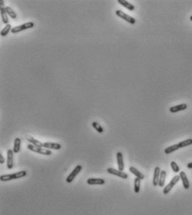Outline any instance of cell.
I'll return each instance as SVG.
<instances>
[{
	"mask_svg": "<svg viewBox=\"0 0 192 215\" xmlns=\"http://www.w3.org/2000/svg\"><path fill=\"white\" fill-rule=\"evenodd\" d=\"M27 176V172L25 170H22V171L15 173H10V174H3L0 177V180L3 182H6V181L14 180V179H18V178H21Z\"/></svg>",
	"mask_w": 192,
	"mask_h": 215,
	"instance_id": "obj_1",
	"label": "cell"
},
{
	"mask_svg": "<svg viewBox=\"0 0 192 215\" xmlns=\"http://www.w3.org/2000/svg\"><path fill=\"white\" fill-rule=\"evenodd\" d=\"M28 148L31 150V151L35 152L37 153H40V154H43V155H51L52 154V152L50 151L49 149L45 148H40V147H36L33 144H29L28 145Z\"/></svg>",
	"mask_w": 192,
	"mask_h": 215,
	"instance_id": "obj_2",
	"label": "cell"
},
{
	"mask_svg": "<svg viewBox=\"0 0 192 215\" xmlns=\"http://www.w3.org/2000/svg\"><path fill=\"white\" fill-rule=\"evenodd\" d=\"M35 26V24L33 22H28V23H25L24 24L19 25V26H17V27H14L13 28L11 32L13 34H17V33H19L21 31H24V30L29 29H31Z\"/></svg>",
	"mask_w": 192,
	"mask_h": 215,
	"instance_id": "obj_3",
	"label": "cell"
},
{
	"mask_svg": "<svg viewBox=\"0 0 192 215\" xmlns=\"http://www.w3.org/2000/svg\"><path fill=\"white\" fill-rule=\"evenodd\" d=\"M115 14H116V15L118 17L123 19L124 20H125L126 22H128L129 24H134L136 23V20H135L134 18H133V17H131V16H129L128 14H126L125 13H124L123 11H121V10H116Z\"/></svg>",
	"mask_w": 192,
	"mask_h": 215,
	"instance_id": "obj_4",
	"label": "cell"
},
{
	"mask_svg": "<svg viewBox=\"0 0 192 215\" xmlns=\"http://www.w3.org/2000/svg\"><path fill=\"white\" fill-rule=\"evenodd\" d=\"M180 179V175H179V176L176 175V176L174 177L172 179H171V181H170V182L168 183V185L165 186V188L163 189V194H167L168 193H170V191L173 188H174V186L177 183Z\"/></svg>",
	"mask_w": 192,
	"mask_h": 215,
	"instance_id": "obj_5",
	"label": "cell"
},
{
	"mask_svg": "<svg viewBox=\"0 0 192 215\" xmlns=\"http://www.w3.org/2000/svg\"><path fill=\"white\" fill-rule=\"evenodd\" d=\"M81 169H82V166H81V165H77V166L74 168V170L70 173V174H69V176L67 177V178H66V182H67V183H72L73 180H74V178H75V177L77 176L79 173L81 172Z\"/></svg>",
	"mask_w": 192,
	"mask_h": 215,
	"instance_id": "obj_6",
	"label": "cell"
},
{
	"mask_svg": "<svg viewBox=\"0 0 192 215\" xmlns=\"http://www.w3.org/2000/svg\"><path fill=\"white\" fill-rule=\"evenodd\" d=\"M107 172H108L109 173H110V174H113L114 176L119 177V178H124V179L128 178V174L127 173H124L123 171H120L119 169H114L113 168H109L108 169H107Z\"/></svg>",
	"mask_w": 192,
	"mask_h": 215,
	"instance_id": "obj_7",
	"label": "cell"
},
{
	"mask_svg": "<svg viewBox=\"0 0 192 215\" xmlns=\"http://www.w3.org/2000/svg\"><path fill=\"white\" fill-rule=\"evenodd\" d=\"M14 167V151L9 149L7 152V168L9 169L13 168Z\"/></svg>",
	"mask_w": 192,
	"mask_h": 215,
	"instance_id": "obj_8",
	"label": "cell"
},
{
	"mask_svg": "<svg viewBox=\"0 0 192 215\" xmlns=\"http://www.w3.org/2000/svg\"><path fill=\"white\" fill-rule=\"evenodd\" d=\"M43 148H47V149H55V150H59L61 149V144L59 143H50L45 142L43 143Z\"/></svg>",
	"mask_w": 192,
	"mask_h": 215,
	"instance_id": "obj_9",
	"label": "cell"
},
{
	"mask_svg": "<svg viewBox=\"0 0 192 215\" xmlns=\"http://www.w3.org/2000/svg\"><path fill=\"white\" fill-rule=\"evenodd\" d=\"M116 159H117V163H118L119 170L123 171L124 168V164L123 153L121 152H118L116 153Z\"/></svg>",
	"mask_w": 192,
	"mask_h": 215,
	"instance_id": "obj_10",
	"label": "cell"
},
{
	"mask_svg": "<svg viewBox=\"0 0 192 215\" xmlns=\"http://www.w3.org/2000/svg\"><path fill=\"white\" fill-rule=\"evenodd\" d=\"M160 168L159 167H156L154 171V177H153V185H159V180H160Z\"/></svg>",
	"mask_w": 192,
	"mask_h": 215,
	"instance_id": "obj_11",
	"label": "cell"
},
{
	"mask_svg": "<svg viewBox=\"0 0 192 215\" xmlns=\"http://www.w3.org/2000/svg\"><path fill=\"white\" fill-rule=\"evenodd\" d=\"M180 179L182 181L184 188L185 189H189V188H190V183H189V179H188L187 176H186V173L185 172H180Z\"/></svg>",
	"mask_w": 192,
	"mask_h": 215,
	"instance_id": "obj_12",
	"label": "cell"
},
{
	"mask_svg": "<svg viewBox=\"0 0 192 215\" xmlns=\"http://www.w3.org/2000/svg\"><path fill=\"white\" fill-rule=\"evenodd\" d=\"M87 183L89 185H103L105 183V181L103 178H91L87 180Z\"/></svg>",
	"mask_w": 192,
	"mask_h": 215,
	"instance_id": "obj_13",
	"label": "cell"
},
{
	"mask_svg": "<svg viewBox=\"0 0 192 215\" xmlns=\"http://www.w3.org/2000/svg\"><path fill=\"white\" fill-rule=\"evenodd\" d=\"M187 108V104L186 103H181L176 106H173L170 108V113H177L180 111H183L185 109Z\"/></svg>",
	"mask_w": 192,
	"mask_h": 215,
	"instance_id": "obj_14",
	"label": "cell"
},
{
	"mask_svg": "<svg viewBox=\"0 0 192 215\" xmlns=\"http://www.w3.org/2000/svg\"><path fill=\"white\" fill-rule=\"evenodd\" d=\"M26 138V139L30 143V144H33V145H35L36 147H40V148H43V143L40 142L39 140H37V139H35V138L31 137L29 135H26L25 136Z\"/></svg>",
	"mask_w": 192,
	"mask_h": 215,
	"instance_id": "obj_15",
	"label": "cell"
},
{
	"mask_svg": "<svg viewBox=\"0 0 192 215\" xmlns=\"http://www.w3.org/2000/svg\"><path fill=\"white\" fill-rule=\"evenodd\" d=\"M130 173H132L134 176H136V178H138L140 179H144L145 178V175H144L143 173H141V172H140L138 169H136L135 168H134V167H130L129 168V169Z\"/></svg>",
	"mask_w": 192,
	"mask_h": 215,
	"instance_id": "obj_16",
	"label": "cell"
},
{
	"mask_svg": "<svg viewBox=\"0 0 192 215\" xmlns=\"http://www.w3.org/2000/svg\"><path fill=\"white\" fill-rule=\"evenodd\" d=\"M118 3H119L122 6H124L125 9H127L129 11L134 10V6L132 4L129 3L128 1H126V0H118Z\"/></svg>",
	"mask_w": 192,
	"mask_h": 215,
	"instance_id": "obj_17",
	"label": "cell"
},
{
	"mask_svg": "<svg viewBox=\"0 0 192 215\" xmlns=\"http://www.w3.org/2000/svg\"><path fill=\"white\" fill-rule=\"evenodd\" d=\"M1 17H2V21L4 24H9V19L8 17V14L5 10V8H1Z\"/></svg>",
	"mask_w": 192,
	"mask_h": 215,
	"instance_id": "obj_18",
	"label": "cell"
},
{
	"mask_svg": "<svg viewBox=\"0 0 192 215\" xmlns=\"http://www.w3.org/2000/svg\"><path fill=\"white\" fill-rule=\"evenodd\" d=\"M20 148H21V139L19 138H16L14 140V143L13 151L14 153H18L20 151Z\"/></svg>",
	"mask_w": 192,
	"mask_h": 215,
	"instance_id": "obj_19",
	"label": "cell"
},
{
	"mask_svg": "<svg viewBox=\"0 0 192 215\" xmlns=\"http://www.w3.org/2000/svg\"><path fill=\"white\" fill-rule=\"evenodd\" d=\"M166 178V172L165 170H162L160 172V180H159V186L162 188L165 185V182Z\"/></svg>",
	"mask_w": 192,
	"mask_h": 215,
	"instance_id": "obj_20",
	"label": "cell"
},
{
	"mask_svg": "<svg viewBox=\"0 0 192 215\" xmlns=\"http://www.w3.org/2000/svg\"><path fill=\"white\" fill-rule=\"evenodd\" d=\"M140 182H141V179H140L138 178H134V191L136 194H138L140 192Z\"/></svg>",
	"mask_w": 192,
	"mask_h": 215,
	"instance_id": "obj_21",
	"label": "cell"
},
{
	"mask_svg": "<svg viewBox=\"0 0 192 215\" xmlns=\"http://www.w3.org/2000/svg\"><path fill=\"white\" fill-rule=\"evenodd\" d=\"M178 149H180V147H179V144H174L172 146H170L166 148L165 149V153H166V154H170V153H171L173 152L176 151Z\"/></svg>",
	"mask_w": 192,
	"mask_h": 215,
	"instance_id": "obj_22",
	"label": "cell"
},
{
	"mask_svg": "<svg viewBox=\"0 0 192 215\" xmlns=\"http://www.w3.org/2000/svg\"><path fill=\"white\" fill-rule=\"evenodd\" d=\"M11 30H12V26L9 24H7L3 29L1 30V36L2 37H5L6 35H8V34L9 33Z\"/></svg>",
	"mask_w": 192,
	"mask_h": 215,
	"instance_id": "obj_23",
	"label": "cell"
},
{
	"mask_svg": "<svg viewBox=\"0 0 192 215\" xmlns=\"http://www.w3.org/2000/svg\"><path fill=\"white\" fill-rule=\"evenodd\" d=\"M5 10H6V12H7L8 15L10 16L12 19H15L17 18V15H16V14H15V12L14 11V10L12 9L10 7H5Z\"/></svg>",
	"mask_w": 192,
	"mask_h": 215,
	"instance_id": "obj_24",
	"label": "cell"
},
{
	"mask_svg": "<svg viewBox=\"0 0 192 215\" xmlns=\"http://www.w3.org/2000/svg\"><path fill=\"white\" fill-rule=\"evenodd\" d=\"M92 126L94 127V128L99 133H102L104 132V128L103 127L97 122H93L92 123Z\"/></svg>",
	"mask_w": 192,
	"mask_h": 215,
	"instance_id": "obj_25",
	"label": "cell"
},
{
	"mask_svg": "<svg viewBox=\"0 0 192 215\" xmlns=\"http://www.w3.org/2000/svg\"><path fill=\"white\" fill-rule=\"evenodd\" d=\"M179 147H180V148H185V147L186 146H189V145H191L192 144V139L191 138H189V139H186V140H185V141H182V142H180L179 143Z\"/></svg>",
	"mask_w": 192,
	"mask_h": 215,
	"instance_id": "obj_26",
	"label": "cell"
},
{
	"mask_svg": "<svg viewBox=\"0 0 192 215\" xmlns=\"http://www.w3.org/2000/svg\"><path fill=\"white\" fill-rule=\"evenodd\" d=\"M170 166H171V168H172V170L175 173H179L180 172V168L178 166V164L175 163V162L172 161L170 163Z\"/></svg>",
	"mask_w": 192,
	"mask_h": 215,
	"instance_id": "obj_27",
	"label": "cell"
},
{
	"mask_svg": "<svg viewBox=\"0 0 192 215\" xmlns=\"http://www.w3.org/2000/svg\"><path fill=\"white\" fill-rule=\"evenodd\" d=\"M4 163V158L3 155H2V153H0V163L3 164Z\"/></svg>",
	"mask_w": 192,
	"mask_h": 215,
	"instance_id": "obj_28",
	"label": "cell"
},
{
	"mask_svg": "<svg viewBox=\"0 0 192 215\" xmlns=\"http://www.w3.org/2000/svg\"><path fill=\"white\" fill-rule=\"evenodd\" d=\"M0 5H1V8H4V1H0Z\"/></svg>",
	"mask_w": 192,
	"mask_h": 215,
	"instance_id": "obj_29",
	"label": "cell"
},
{
	"mask_svg": "<svg viewBox=\"0 0 192 215\" xmlns=\"http://www.w3.org/2000/svg\"><path fill=\"white\" fill-rule=\"evenodd\" d=\"M187 168H190V169H192V162L191 163H188Z\"/></svg>",
	"mask_w": 192,
	"mask_h": 215,
	"instance_id": "obj_30",
	"label": "cell"
},
{
	"mask_svg": "<svg viewBox=\"0 0 192 215\" xmlns=\"http://www.w3.org/2000/svg\"><path fill=\"white\" fill-rule=\"evenodd\" d=\"M190 19H191V20L192 21V16H191V18H190Z\"/></svg>",
	"mask_w": 192,
	"mask_h": 215,
	"instance_id": "obj_31",
	"label": "cell"
}]
</instances>
